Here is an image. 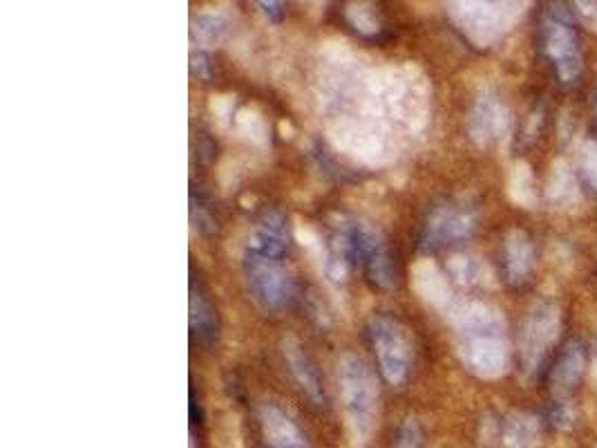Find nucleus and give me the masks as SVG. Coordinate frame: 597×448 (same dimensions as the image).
Returning <instances> with one entry per match:
<instances>
[{"mask_svg":"<svg viewBox=\"0 0 597 448\" xmlns=\"http://www.w3.org/2000/svg\"><path fill=\"white\" fill-rule=\"evenodd\" d=\"M577 177L564 162H557L553 168L551 182H548V200H551L555 207H564V204H571L577 200Z\"/></svg>","mask_w":597,"mask_h":448,"instance_id":"a211bd4d","label":"nucleus"},{"mask_svg":"<svg viewBox=\"0 0 597 448\" xmlns=\"http://www.w3.org/2000/svg\"><path fill=\"white\" fill-rule=\"evenodd\" d=\"M282 352H284V361H287L293 381H296L298 388L305 392V397L316 408H327L325 386H322L320 375H318V370L314 368V363L309 361V357L305 352H302L300 345L293 339H287L282 345Z\"/></svg>","mask_w":597,"mask_h":448,"instance_id":"2eb2a0df","label":"nucleus"},{"mask_svg":"<svg viewBox=\"0 0 597 448\" xmlns=\"http://www.w3.org/2000/svg\"><path fill=\"white\" fill-rule=\"evenodd\" d=\"M542 422L530 413L510 415L501 426V448H537Z\"/></svg>","mask_w":597,"mask_h":448,"instance_id":"f3484780","label":"nucleus"},{"mask_svg":"<svg viewBox=\"0 0 597 448\" xmlns=\"http://www.w3.org/2000/svg\"><path fill=\"white\" fill-rule=\"evenodd\" d=\"M193 68L197 70V74L199 77H204V79H208L211 77V65H208V59L204 54H197V56H193Z\"/></svg>","mask_w":597,"mask_h":448,"instance_id":"c85d7f7f","label":"nucleus"},{"mask_svg":"<svg viewBox=\"0 0 597 448\" xmlns=\"http://www.w3.org/2000/svg\"><path fill=\"white\" fill-rule=\"evenodd\" d=\"M479 227V204L472 198H450L432 207L419 238L423 251H439L468 240Z\"/></svg>","mask_w":597,"mask_h":448,"instance_id":"423d86ee","label":"nucleus"},{"mask_svg":"<svg viewBox=\"0 0 597 448\" xmlns=\"http://www.w3.org/2000/svg\"><path fill=\"white\" fill-rule=\"evenodd\" d=\"M562 332V310L555 301L542 298L524 316L519 328V368L526 379L535 377Z\"/></svg>","mask_w":597,"mask_h":448,"instance_id":"7ed1b4c3","label":"nucleus"},{"mask_svg":"<svg viewBox=\"0 0 597 448\" xmlns=\"http://www.w3.org/2000/svg\"><path fill=\"white\" fill-rule=\"evenodd\" d=\"M289 222L284 218V213L271 209L264 211L255 222L251 231V238L246 242V251L264 256H278L287 258L289 254Z\"/></svg>","mask_w":597,"mask_h":448,"instance_id":"f8f14e48","label":"nucleus"},{"mask_svg":"<svg viewBox=\"0 0 597 448\" xmlns=\"http://www.w3.org/2000/svg\"><path fill=\"white\" fill-rule=\"evenodd\" d=\"M575 12L580 14L584 25L597 32V3H575Z\"/></svg>","mask_w":597,"mask_h":448,"instance_id":"bb28decb","label":"nucleus"},{"mask_svg":"<svg viewBox=\"0 0 597 448\" xmlns=\"http://www.w3.org/2000/svg\"><path fill=\"white\" fill-rule=\"evenodd\" d=\"M367 336L378 361L383 379L390 386H403L412 370V339L410 330L394 316L378 314L367 323Z\"/></svg>","mask_w":597,"mask_h":448,"instance_id":"20e7f679","label":"nucleus"},{"mask_svg":"<svg viewBox=\"0 0 597 448\" xmlns=\"http://www.w3.org/2000/svg\"><path fill=\"white\" fill-rule=\"evenodd\" d=\"M349 18H352V23L356 25V30H360V32L374 34L378 30V21L372 16V9H367L365 5L354 7L352 12H349Z\"/></svg>","mask_w":597,"mask_h":448,"instance_id":"393cba45","label":"nucleus"},{"mask_svg":"<svg viewBox=\"0 0 597 448\" xmlns=\"http://www.w3.org/2000/svg\"><path fill=\"white\" fill-rule=\"evenodd\" d=\"M452 14L468 39L477 45L497 41L517 21V5L506 3H457Z\"/></svg>","mask_w":597,"mask_h":448,"instance_id":"1a4fd4ad","label":"nucleus"},{"mask_svg":"<svg viewBox=\"0 0 597 448\" xmlns=\"http://www.w3.org/2000/svg\"><path fill=\"white\" fill-rule=\"evenodd\" d=\"M542 50L557 79L571 86L582 74V48L564 5H553L542 21Z\"/></svg>","mask_w":597,"mask_h":448,"instance_id":"6e6552de","label":"nucleus"},{"mask_svg":"<svg viewBox=\"0 0 597 448\" xmlns=\"http://www.w3.org/2000/svg\"><path fill=\"white\" fill-rule=\"evenodd\" d=\"M577 175L593 195H597V139H586L577 151Z\"/></svg>","mask_w":597,"mask_h":448,"instance_id":"aec40b11","label":"nucleus"},{"mask_svg":"<svg viewBox=\"0 0 597 448\" xmlns=\"http://www.w3.org/2000/svg\"><path fill=\"white\" fill-rule=\"evenodd\" d=\"M513 117L495 90H481L468 117V135L477 146H492L506 139Z\"/></svg>","mask_w":597,"mask_h":448,"instance_id":"9d476101","label":"nucleus"},{"mask_svg":"<svg viewBox=\"0 0 597 448\" xmlns=\"http://www.w3.org/2000/svg\"><path fill=\"white\" fill-rule=\"evenodd\" d=\"M258 422L264 448H309L305 433L276 404H262L258 408Z\"/></svg>","mask_w":597,"mask_h":448,"instance_id":"9b49d317","label":"nucleus"},{"mask_svg":"<svg viewBox=\"0 0 597 448\" xmlns=\"http://www.w3.org/2000/svg\"><path fill=\"white\" fill-rule=\"evenodd\" d=\"M544 419H546V424L553 428V431H559V433L573 431L575 424H577V413H575V408L571 404V399L553 397L551 404L546 406Z\"/></svg>","mask_w":597,"mask_h":448,"instance_id":"412c9836","label":"nucleus"},{"mask_svg":"<svg viewBox=\"0 0 597 448\" xmlns=\"http://www.w3.org/2000/svg\"><path fill=\"white\" fill-rule=\"evenodd\" d=\"M226 30H229V23L220 14H202L195 18L193 23V34L204 45H217L222 39Z\"/></svg>","mask_w":597,"mask_h":448,"instance_id":"4be33fe9","label":"nucleus"},{"mask_svg":"<svg viewBox=\"0 0 597 448\" xmlns=\"http://www.w3.org/2000/svg\"><path fill=\"white\" fill-rule=\"evenodd\" d=\"M423 446V431L421 424L414 417H407L398 428L394 448H421Z\"/></svg>","mask_w":597,"mask_h":448,"instance_id":"b1692460","label":"nucleus"},{"mask_svg":"<svg viewBox=\"0 0 597 448\" xmlns=\"http://www.w3.org/2000/svg\"><path fill=\"white\" fill-rule=\"evenodd\" d=\"M188 312H191V332L197 339L199 345L204 348H211V345L217 341L220 336V319H217V312L211 303V298L206 296V292L199 283H191V301H188Z\"/></svg>","mask_w":597,"mask_h":448,"instance_id":"dca6fc26","label":"nucleus"},{"mask_svg":"<svg viewBox=\"0 0 597 448\" xmlns=\"http://www.w3.org/2000/svg\"><path fill=\"white\" fill-rule=\"evenodd\" d=\"M593 357L597 361V336H595V341H593Z\"/></svg>","mask_w":597,"mask_h":448,"instance_id":"c756f323","label":"nucleus"},{"mask_svg":"<svg viewBox=\"0 0 597 448\" xmlns=\"http://www.w3.org/2000/svg\"><path fill=\"white\" fill-rule=\"evenodd\" d=\"M586 370V352L580 341H568L562 350L555 366L551 368V390L557 399H571L573 392L580 386Z\"/></svg>","mask_w":597,"mask_h":448,"instance_id":"ddd939ff","label":"nucleus"},{"mask_svg":"<svg viewBox=\"0 0 597 448\" xmlns=\"http://www.w3.org/2000/svg\"><path fill=\"white\" fill-rule=\"evenodd\" d=\"M542 124H544V108L537 106L533 112H530V117L526 121V128H524V142L526 144L533 142V139L539 135Z\"/></svg>","mask_w":597,"mask_h":448,"instance_id":"a878e982","label":"nucleus"},{"mask_svg":"<svg viewBox=\"0 0 597 448\" xmlns=\"http://www.w3.org/2000/svg\"><path fill=\"white\" fill-rule=\"evenodd\" d=\"M459 352L468 370L483 379H497L508 370L510 348L501 314L486 303H468L457 314Z\"/></svg>","mask_w":597,"mask_h":448,"instance_id":"f257e3e1","label":"nucleus"},{"mask_svg":"<svg viewBox=\"0 0 597 448\" xmlns=\"http://www.w3.org/2000/svg\"><path fill=\"white\" fill-rule=\"evenodd\" d=\"M535 245L526 231L513 229L504 238V274L510 285H524L535 272Z\"/></svg>","mask_w":597,"mask_h":448,"instance_id":"4468645a","label":"nucleus"},{"mask_svg":"<svg viewBox=\"0 0 597 448\" xmlns=\"http://www.w3.org/2000/svg\"><path fill=\"white\" fill-rule=\"evenodd\" d=\"M258 7L264 12V16H269V21L280 23L284 16V5L282 3H258Z\"/></svg>","mask_w":597,"mask_h":448,"instance_id":"cd10ccee","label":"nucleus"},{"mask_svg":"<svg viewBox=\"0 0 597 448\" xmlns=\"http://www.w3.org/2000/svg\"><path fill=\"white\" fill-rule=\"evenodd\" d=\"M340 395L358 433H369L378 413V384L374 372L356 354H343L338 361Z\"/></svg>","mask_w":597,"mask_h":448,"instance_id":"39448f33","label":"nucleus"},{"mask_svg":"<svg viewBox=\"0 0 597 448\" xmlns=\"http://www.w3.org/2000/svg\"><path fill=\"white\" fill-rule=\"evenodd\" d=\"M244 278L249 294L264 312H280L293 296L287 258L244 251Z\"/></svg>","mask_w":597,"mask_h":448,"instance_id":"0eeeda50","label":"nucleus"},{"mask_svg":"<svg viewBox=\"0 0 597 448\" xmlns=\"http://www.w3.org/2000/svg\"><path fill=\"white\" fill-rule=\"evenodd\" d=\"M336 220L334 245L343 251L352 267L363 269L369 283L392 289L396 285V267L383 233L372 222L356 216H338Z\"/></svg>","mask_w":597,"mask_h":448,"instance_id":"f03ea898","label":"nucleus"},{"mask_svg":"<svg viewBox=\"0 0 597 448\" xmlns=\"http://www.w3.org/2000/svg\"><path fill=\"white\" fill-rule=\"evenodd\" d=\"M450 272L463 285H481L483 280H486V269H483L479 260L468 258V256L452 258Z\"/></svg>","mask_w":597,"mask_h":448,"instance_id":"5701e85b","label":"nucleus"},{"mask_svg":"<svg viewBox=\"0 0 597 448\" xmlns=\"http://www.w3.org/2000/svg\"><path fill=\"white\" fill-rule=\"evenodd\" d=\"M510 198L521 207H535L539 195L535 189V175L526 162H517L510 171Z\"/></svg>","mask_w":597,"mask_h":448,"instance_id":"6ab92c4d","label":"nucleus"}]
</instances>
